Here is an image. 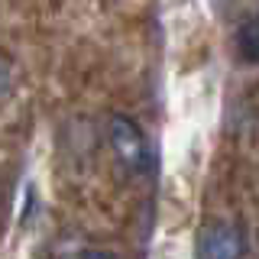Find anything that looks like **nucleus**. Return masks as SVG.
Wrapping results in <instances>:
<instances>
[{"mask_svg":"<svg viewBox=\"0 0 259 259\" xmlns=\"http://www.w3.org/2000/svg\"><path fill=\"white\" fill-rule=\"evenodd\" d=\"M10 65H7V59H4V55H0V97H7V94H10Z\"/></svg>","mask_w":259,"mask_h":259,"instance_id":"nucleus-4","label":"nucleus"},{"mask_svg":"<svg viewBox=\"0 0 259 259\" xmlns=\"http://www.w3.org/2000/svg\"><path fill=\"white\" fill-rule=\"evenodd\" d=\"M107 136H110V146H113V156L123 162V168L143 175L152 168V149H149V140H146L143 126L136 123L133 117L126 113H113L110 117V126H107Z\"/></svg>","mask_w":259,"mask_h":259,"instance_id":"nucleus-1","label":"nucleus"},{"mask_svg":"<svg viewBox=\"0 0 259 259\" xmlns=\"http://www.w3.org/2000/svg\"><path fill=\"white\" fill-rule=\"evenodd\" d=\"M246 253H249L246 237L230 221H214L198 233V256L201 259H237Z\"/></svg>","mask_w":259,"mask_h":259,"instance_id":"nucleus-2","label":"nucleus"},{"mask_svg":"<svg viewBox=\"0 0 259 259\" xmlns=\"http://www.w3.org/2000/svg\"><path fill=\"white\" fill-rule=\"evenodd\" d=\"M237 52L243 62L259 65V16H246L237 29Z\"/></svg>","mask_w":259,"mask_h":259,"instance_id":"nucleus-3","label":"nucleus"}]
</instances>
